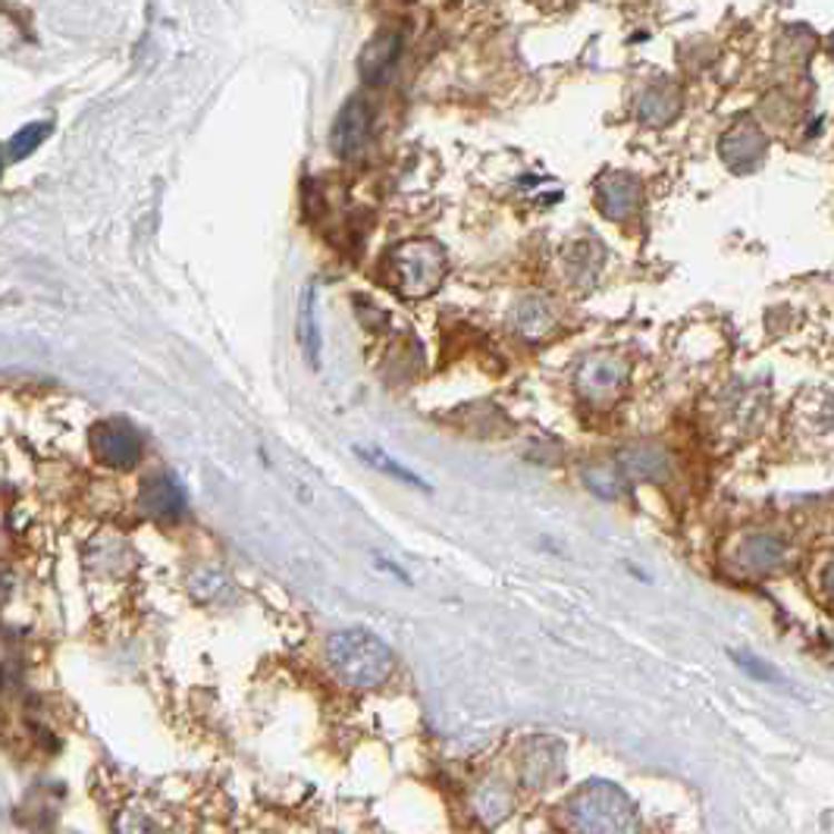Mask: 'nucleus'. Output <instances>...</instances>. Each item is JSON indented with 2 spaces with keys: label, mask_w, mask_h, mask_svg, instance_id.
Here are the masks:
<instances>
[{
  "label": "nucleus",
  "mask_w": 834,
  "mask_h": 834,
  "mask_svg": "<svg viewBox=\"0 0 834 834\" xmlns=\"http://www.w3.org/2000/svg\"><path fill=\"white\" fill-rule=\"evenodd\" d=\"M327 659L339 681L351 691H377L396 668L393 649L365 627L336 631L327 644Z\"/></svg>",
  "instance_id": "f257e3e1"
},
{
  "label": "nucleus",
  "mask_w": 834,
  "mask_h": 834,
  "mask_svg": "<svg viewBox=\"0 0 834 834\" xmlns=\"http://www.w3.org/2000/svg\"><path fill=\"white\" fill-rule=\"evenodd\" d=\"M565 822L574 832L618 834L637 832L641 818L622 787L608 782H590L565 800Z\"/></svg>",
  "instance_id": "f03ea898"
},
{
  "label": "nucleus",
  "mask_w": 834,
  "mask_h": 834,
  "mask_svg": "<svg viewBox=\"0 0 834 834\" xmlns=\"http://www.w3.org/2000/svg\"><path fill=\"white\" fill-rule=\"evenodd\" d=\"M449 277V255L434 239H408L386 255V279L405 298H430Z\"/></svg>",
  "instance_id": "7ed1b4c3"
},
{
  "label": "nucleus",
  "mask_w": 834,
  "mask_h": 834,
  "mask_svg": "<svg viewBox=\"0 0 834 834\" xmlns=\"http://www.w3.org/2000/svg\"><path fill=\"white\" fill-rule=\"evenodd\" d=\"M627 374L631 370H627L625 358L608 355V351H596V355H587L574 370V389H577L580 399L593 401V405H608V401L622 396Z\"/></svg>",
  "instance_id": "20e7f679"
},
{
  "label": "nucleus",
  "mask_w": 834,
  "mask_h": 834,
  "mask_svg": "<svg viewBox=\"0 0 834 834\" xmlns=\"http://www.w3.org/2000/svg\"><path fill=\"white\" fill-rule=\"evenodd\" d=\"M91 453L107 468H132L145 455V439L126 417H105L91 427Z\"/></svg>",
  "instance_id": "39448f33"
},
{
  "label": "nucleus",
  "mask_w": 834,
  "mask_h": 834,
  "mask_svg": "<svg viewBox=\"0 0 834 834\" xmlns=\"http://www.w3.org/2000/svg\"><path fill=\"white\" fill-rule=\"evenodd\" d=\"M370 126H374V110L365 98H351L339 117L332 122L330 145L339 157H355L365 151V145L370 141Z\"/></svg>",
  "instance_id": "423d86ee"
},
{
  "label": "nucleus",
  "mask_w": 834,
  "mask_h": 834,
  "mask_svg": "<svg viewBox=\"0 0 834 834\" xmlns=\"http://www.w3.org/2000/svg\"><path fill=\"white\" fill-rule=\"evenodd\" d=\"M139 508L141 515L157 518V522H176V518L186 515L189 499H186V489L173 474H155V477H148L141 484Z\"/></svg>",
  "instance_id": "0eeeda50"
},
{
  "label": "nucleus",
  "mask_w": 834,
  "mask_h": 834,
  "mask_svg": "<svg viewBox=\"0 0 834 834\" xmlns=\"http://www.w3.org/2000/svg\"><path fill=\"white\" fill-rule=\"evenodd\" d=\"M644 189L637 176L631 173H606L596 182V208L606 214L608 220H627L641 210Z\"/></svg>",
  "instance_id": "6e6552de"
},
{
  "label": "nucleus",
  "mask_w": 834,
  "mask_h": 834,
  "mask_svg": "<svg viewBox=\"0 0 834 834\" xmlns=\"http://www.w3.org/2000/svg\"><path fill=\"white\" fill-rule=\"evenodd\" d=\"M722 157L731 170L747 173L753 167H759V160L765 157V136L753 122H737L722 139Z\"/></svg>",
  "instance_id": "1a4fd4ad"
},
{
  "label": "nucleus",
  "mask_w": 834,
  "mask_h": 834,
  "mask_svg": "<svg viewBox=\"0 0 834 834\" xmlns=\"http://www.w3.org/2000/svg\"><path fill=\"white\" fill-rule=\"evenodd\" d=\"M401 53V38L399 32H380L367 41V48L361 51V60H358V70L365 76L367 82L374 86H383L393 70H396V60Z\"/></svg>",
  "instance_id": "9d476101"
},
{
  "label": "nucleus",
  "mask_w": 834,
  "mask_h": 834,
  "mask_svg": "<svg viewBox=\"0 0 834 834\" xmlns=\"http://www.w3.org/2000/svg\"><path fill=\"white\" fill-rule=\"evenodd\" d=\"M734 562H737V568H744V572H749V574L775 572V568L784 562V543L782 539L768 537V534L747 537L741 546H737Z\"/></svg>",
  "instance_id": "9b49d317"
},
{
  "label": "nucleus",
  "mask_w": 834,
  "mask_h": 834,
  "mask_svg": "<svg viewBox=\"0 0 834 834\" xmlns=\"http://www.w3.org/2000/svg\"><path fill=\"white\" fill-rule=\"evenodd\" d=\"M522 775L530 787H546L549 782H556L562 775V747L556 741H534L524 753Z\"/></svg>",
  "instance_id": "f8f14e48"
},
{
  "label": "nucleus",
  "mask_w": 834,
  "mask_h": 834,
  "mask_svg": "<svg viewBox=\"0 0 834 834\" xmlns=\"http://www.w3.org/2000/svg\"><path fill=\"white\" fill-rule=\"evenodd\" d=\"M618 470L631 477V480H653L659 484L668 477L672 470V458L668 453H662L659 446H634L622 453V461H618Z\"/></svg>",
  "instance_id": "ddd939ff"
},
{
  "label": "nucleus",
  "mask_w": 834,
  "mask_h": 834,
  "mask_svg": "<svg viewBox=\"0 0 834 834\" xmlns=\"http://www.w3.org/2000/svg\"><path fill=\"white\" fill-rule=\"evenodd\" d=\"M512 324H515V332L527 339V342H539L546 339L553 327H556V311L549 301L543 298H524L522 305L512 314Z\"/></svg>",
  "instance_id": "4468645a"
},
{
  "label": "nucleus",
  "mask_w": 834,
  "mask_h": 834,
  "mask_svg": "<svg viewBox=\"0 0 834 834\" xmlns=\"http://www.w3.org/2000/svg\"><path fill=\"white\" fill-rule=\"evenodd\" d=\"M298 342L305 348V358L311 361V367L320 365L324 336H320V324H317V282H308L301 305H298Z\"/></svg>",
  "instance_id": "2eb2a0df"
},
{
  "label": "nucleus",
  "mask_w": 834,
  "mask_h": 834,
  "mask_svg": "<svg viewBox=\"0 0 834 834\" xmlns=\"http://www.w3.org/2000/svg\"><path fill=\"white\" fill-rule=\"evenodd\" d=\"M637 113L646 126H665L678 113V91L668 86V82H656L653 88H646L641 105H637Z\"/></svg>",
  "instance_id": "dca6fc26"
},
{
  "label": "nucleus",
  "mask_w": 834,
  "mask_h": 834,
  "mask_svg": "<svg viewBox=\"0 0 834 834\" xmlns=\"http://www.w3.org/2000/svg\"><path fill=\"white\" fill-rule=\"evenodd\" d=\"M53 126L51 122H29V126H22L13 139L7 141V148H3V157H7V163H19V160H26V157H32L44 145V139L51 136Z\"/></svg>",
  "instance_id": "f3484780"
},
{
  "label": "nucleus",
  "mask_w": 834,
  "mask_h": 834,
  "mask_svg": "<svg viewBox=\"0 0 834 834\" xmlns=\"http://www.w3.org/2000/svg\"><path fill=\"white\" fill-rule=\"evenodd\" d=\"M355 453L361 455V458H365L370 468H377V470H383V474H389L393 480H401V484H408V487H415V489H427V484H424V480L417 477L415 470H408L405 465H401V461H396L393 455L383 453L380 446H358Z\"/></svg>",
  "instance_id": "a211bd4d"
},
{
  "label": "nucleus",
  "mask_w": 834,
  "mask_h": 834,
  "mask_svg": "<svg viewBox=\"0 0 834 834\" xmlns=\"http://www.w3.org/2000/svg\"><path fill=\"white\" fill-rule=\"evenodd\" d=\"M512 791L505 787L503 782H489L484 784L480 791H477V813L489 822H496V818H505L512 813Z\"/></svg>",
  "instance_id": "6ab92c4d"
},
{
  "label": "nucleus",
  "mask_w": 834,
  "mask_h": 834,
  "mask_svg": "<svg viewBox=\"0 0 834 834\" xmlns=\"http://www.w3.org/2000/svg\"><path fill=\"white\" fill-rule=\"evenodd\" d=\"M584 484H587L596 496L615 499V496L622 493V470L608 468V465H590V468H584Z\"/></svg>",
  "instance_id": "aec40b11"
},
{
  "label": "nucleus",
  "mask_w": 834,
  "mask_h": 834,
  "mask_svg": "<svg viewBox=\"0 0 834 834\" xmlns=\"http://www.w3.org/2000/svg\"><path fill=\"white\" fill-rule=\"evenodd\" d=\"M825 590H828V596L834 599V562H832V568L825 572Z\"/></svg>",
  "instance_id": "412c9836"
}]
</instances>
